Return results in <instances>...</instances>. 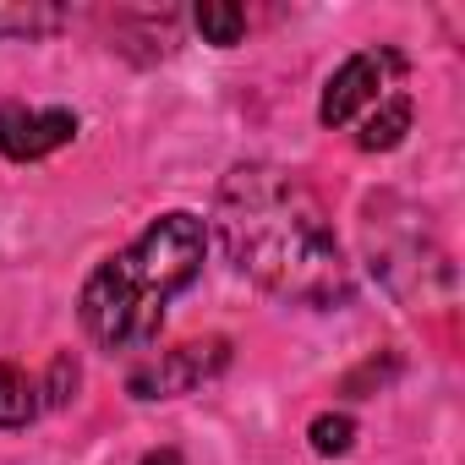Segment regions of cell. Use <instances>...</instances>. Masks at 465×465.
Here are the masks:
<instances>
[{
	"instance_id": "obj_8",
	"label": "cell",
	"mask_w": 465,
	"mask_h": 465,
	"mask_svg": "<svg viewBox=\"0 0 465 465\" xmlns=\"http://www.w3.org/2000/svg\"><path fill=\"white\" fill-rule=\"evenodd\" d=\"M45 411L39 400V378H28L17 361H0V427H28L34 416Z\"/></svg>"
},
{
	"instance_id": "obj_10",
	"label": "cell",
	"mask_w": 465,
	"mask_h": 465,
	"mask_svg": "<svg viewBox=\"0 0 465 465\" xmlns=\"http://www.w3.org/2000/svg\"><path fill=\"white\" fill-rule=\"evenodd\" d=\"M192 23H197L203 45H219V50H230V45L247 39V12L230 6V0H203V6L192 12Z\"/></svg>"
},
{
	"instance_id": "obj_1",
	"label": "cell",
	"mask_w": 465,
	"mask_h": 465,
	"mask_svg": "<svg viewBox=\"0 0 465 465\" xmlns=\"http://www.w3.org/2000/svg\"><path fill=\"white\" fill-rule=\"evenodd\" d=\"M213 236L230 269L258 291L291 307H345L356 296V274L340 252V236L296 170L280 164H236L219 181Z\"/></svg>"
},
{
	"instance_id": "obj_5",
	"label": "cell",
	"mask_w": 465,
	"mask_h": 465,
	"mask_svg": "<svg viewBox=\"0 0 465 465\" xmlns=\"http://www.w3.org/2000/svg\"><path fill=\"white\" fill-rule=\"evenodd\" d=\"M230 367V340L224 334H208V340H186L175 351H159L148 361H137L126 372V394L132 400H175V394H192L197 383L219 378Z\"/></svg>"
},
{
	"instance_id": "obj_3",
	"label": "cell",
	"mask_w": 465,
	"mask_h": 465,
	"mask_svg": "<svg viewBox=\"0 0 465 465\" xmlns=\"http://www.w3.org/2000/svg\"><path fill=\"white\" fill-rule=\"evenodd\" d=\"M367 258H372V269L383 274V285L394 291V296H405V302H432V291L438 296H449L454 291V269H449V252L432 242V230H427V213H416V208H405V242L389 230V219H367Z\"/></svg>"
},
{
	"instance_id": "obj_13",
	"label": "cell",
	"mask_w": 465,
	"mask_h": 465,
	"mask_svg": "<svg viewBox=\"0 0 465 465\" xmlns=\"http://www.w3.org/2000/svg\"><path fill=\"white\" fill-rule=\"evenodd\" d=\"M143 465H186V460H181V449H148Z\"/></svg>"
},
{
	"instance_id": "obj_12",
	"label": "cell",
	"mask_w": 465,
	"mask_h": 465,
	"mask_svg": "<svg viewBox=\"0 0 465 465\" xmlns=\"http://www.w3.org/2000/svg\"><path fill=\"white\" fill-rule=\"evenodd\" d=\"M77 383H83L77 356H72V351H55V356H50V372H45V383H39V400H45V405H72Z\"/></svg>"
},
{
	"instance_id": "obj_11",
	"label": "cell",
	"mask_w": 465,
	"mask_h": 465,
	"mask_svg": "<svg viewBox=\"0 0 465 465\" xmlns=\"http://www.w3.org/2000/svg\"><path fill=\"white\" fill-rule=\"evenodd\" d=\"M307 438H312V449H318L323 460H334V454H345V449L356 443V421H351L345 411H323V416H312Z\"/></svg>"
},
{
	"instance_id": "obj_2",
	"label": "cell",
	"mask_w": 465,
	"mask_h": 465,
	"mask_svg": "<svg viewBox=\"0 0 465 465\" xmlns=\"http://www.w3.org/2000/svg\"><path fill=\"white\" fill-rule=\"evenodd\" d=\"M203 252H208V224L197 213H186V208L159 213L126 252L104 258L83 280L77 318H83L88 340L110 356L148 351L164 329V307L197 285Z\"/></svg>"
},
{
	"instance_id": "obj_9",
	"label": "cell",
	"mask_w": 465,
	"mask_h": 465,
	"mask_svg": "<svg viewBox=\"0 0 465 465\" xmlns=\"http://www.w3.org/2000/svg\"><path fill=\"white\" fill-rule=\"evenodd\" d=\"M66 6H45V0H17V6H0V39H45L55 28H66Z\"/></svg>"
},
{
	"instance_id": "obj_7",
	"label": "cell",
	"mask_w": 465,
	"mask_h": 465,
	"mask_svg": "<svg viewBox=\"0 0 465 465\" xmlns=\"http://www.w3.org/2000/svg\"><path fill=\"white\" fill-rule=\"evenodd\" d=\"M411 121H416L411 94H389V99H378V104L361 115V126H356V148H361V153H389V148L405 143Z\"/></svg>"
},
{
	"instance_id": "obj_4",
	"label": "cell",
	"mask_w": 465,
	"mask_h": 465,
	"mask_svg": "<svg viewBox=\"0 0 465 465\" xmlns=\"http://www.w3.org/2000/svg\"><path fill=\"white\" fill-rule=\"evenodd\" d=\"M400 77H405V55H400V50H389V45L356 50V55L329 77V88H323V99H318V121H323V126H351V121H361L378 99L400 94Z\"/></svg>"
},
{
	"instance_id": "obj_6",
	"label": "cell",
	"mask_w": 465,
	"mask_h": 465,
	"mask_svg": "<svg viewBox=\"0 0 465 465\" xmlns=\"http://www.w3.org/2000/svg\"><path fill=\"white\" fill-rule=\"evenodd\" d=\"M77 137V115L72 110H28L23 99H6L0 104V153L12 164H34V159H50L55 148H66Z\"/></svg>"
}]
</instances>
